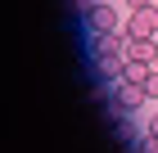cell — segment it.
Returning a JSON list of instances; mask_svg holds the SVG:
<instances>
[{
  "mask_svg": "<svg viewBox=\"0 0 158 153\" xmlns=\"http://www.w3.org/2000/svg\"><path fill=\"white\" fill-rule=\"evenodd\" d=\"M127 5H131V9H149L154 0H127Z\"/></svg>",
  "mask_w": 158,
  "mask_h": 153,
  "instance_id": "52a82bcc",
  "label": "cell"
},
{
  "mask_svg": "<svg viewBox=\"0 0 158 153\" xmlns=\"http://www.w3.org/2000/svg\"><path fill=\"white\" fill-rule=\"evenodd\" d=\"M149 135H154V140H158V113H154V117H149Z\"/></svg>",
  "mask_w": 158,
  "mask_h": 153,
  "instance_id": "ba28073f",
  "label": "cell"
},
{
  "mask_svg": "<svg viewBox=\"0 0 158 153\" xmlns=\"http://www.w3.org/2000/svg\"><path fill=\"white\" fill-rule=\"evenodd\" d=\"M145 99H149L145 86H135V81H122V86H118V104H122V108H140Z\"/></svg>",
  "mask_w": 158,
  "mask_h": 153,
  "instance_id": "277c9868",
  "label": "cell"
},
{
  "mask_svg": "<svg viewBox=\"0 0 158 153\" xmlns=\"http://www.w3.org/2000/svg\"><path fill=\"white\" fill-rule=\"evenodd\" d=\"M154 72V63H135V59H127V68H122V81H135V86H145V77Z\"/></svg>",
  "mask_w": 158,
  "mask_h": 153,
  "instance_id": "5b68a950",
  "label": "cell"
},
{
  "mask_svg": "<svg viewBox=\"0 0 158 153\" xmlns=\"http://www.w3.org/2000/svg\"><path fill=\"white\" fill-rule=\"evenodd\" d=\"M90 5H99V0H90Z\"/></svg>",
  "mask_w": 158,
  "mask_h": 153,
  "instance_id": "9c48e42d",
  "label": "cell"
},
{
  "mask_svg": "<svg viewBox=\"0 0 158 153\" xmlns=\"http://www.w3.org/2000/svg\"><path fill=\"white\" fill-rule=\"evenodd\" d=\"M145 95H149V99H158V68L145 77Z\"/></svg>",
  "mask_w": 158,
  "mask_h": 153,
  "instance_id": "8992f818",
  "label": "cell"
},
{
  "mask_svg": "<svg viewBox=\"0 0 158 153\" xmlns=\"http://www.w3.org/2000/svg\"><path fill=\"white\" fill-rule=\"evenodd\" d=\"M154 32H158V5H149V9H131L127 36H154Z\"/></svg>",
  "mask_w": 158,
  "mask_h": 153,
  "instance_id": "6da1fadb",
  "label": "cell"
},
{
  "mask_svg": "<svg viewBox=\"0 0 158 153\" xmlns=\"http://www.w3.org/2000/svg\"><path fill=\"white\" fill-rule=\"evenodd\" d=\"M127 59L154 63V68H158V45H154V36H127Z\"/></svg>",
  "mask_w": 158,
  "mask_h": 153,
  "instance_id": "3957f363",
  "label": "cell"
},
{
  "mask_svg": "<svg viewBox=\"0 0 158 153\" xmlns=\"http://www.w3.org/2000/svg\"><path fill=\"white\" fill-rule=\"evenodd\" d=\"M90 32H95V36L118 32V9H113V5H104V0H99V5H90Z\"/></svg>",
  "mask_w": 158,
  "mask_h": 153,
  "instance_id": "7a4b0ae2",
  "label": "cell"
}]
</instances>
